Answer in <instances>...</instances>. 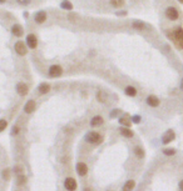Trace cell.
<instances>
[{
  "label": "cell",
  "instance_id": "6da1fadb",
  "mask_svg": "<svg viewBox=\"0 0 183 191\" xmlns=\"http://www.w3.org/2000/svg\"><path fill=\"white\" fill-rule=\"evenodd\" d=\"M173 35H171L172 40L176 43V45L179 49H183V29L182 28H177L173 30Z\"/></svg>",
  "mask_w": 183,
  "mask_h": 191
},
{
  "label": "cell",
  "instance_id": "7a4b0ae2",
  "mask_svg": "<svg viewBox=\"0 0 183 191\" xmlns=\"http://www.w3.org/2000/svg\"><path fill=\"white\" fill-rule=\"evenodd\" d=\"M166 16H167L169 20L176 21V20H178V18H179V11H178L174 6H169V8L166 9Z\"/></svg>",
  "mask_w": 183,
  "mask_h": 191
},
{
  "label": "cell",
  "instance_id": "3957f363",
  "mask_svg": "<svg viewBox=\"0 0 183 191\" xmlns=\"http://www.w3.org/2000/svg\"><path fill=\"white\" fill-rule=\"evenodd\" d=\"M85 139H87L89 142H92V144H98V142L102 141V136H100L98 133H94V131L88 133L87 136H85Z\"/></svg>",
  "mask_w": 183,
  "mask_h": 191
},
{
  "label": "cell",
  "instance_id": "277c9868",
  "mask_svg": "<svg viewBox=\"0 0 183 191\" xmlns=\"http://www.w3.org/2000/svg\"><path fill=\"white\" fill-rule=\"evenodd\" d=\"M15 51H16V54H19L20 56H24V55H26V53H28V48H26V45L23 43V41H18V43H15Z\"/></svg>",
  "mask_w": 183,
  "mask_h": 191
},
{
  "label": "cell",
  "instance_id": "5b68a950",
  "mask_svg": "<svg viewBox=\"0 0 183 191\" xmlns=\"http://www.w3.org/2000/svg\"><path fill=\"white\" fill-rule=\"evenodd\" d=\"M26 44L30 49H35L38 46V39H37V35L35 34H29L26 36Z\"/></svg>",
  "mask_w": 183,
  "mask_h": 191
},
{
  "label": "cell",
  "instance_id": "8992f818",
  "mask_svg": "<svg viewBox=\"0 0 183 191\" xmlns=\"http://www.w3.org/2000/svg\"><path fill=\"white\" fill-rule=\"evenodd\" d=\"M62 73H63V70L59 65H51L49 68V76L50 78H58L62 75Z\"/></svg>",
  "mask_w": 183,
  "mask_h": 191
},
{
  "label": "cell",
  "instance_id": "52a82bcc",
  "mask_svg": "<svg viewBox=\"0 0 183 191\" xmlns=\"http://www.w3.org/2000/svg\"><path fill=\"white\" fill-rule=\"evenodd\" d=\"M64 186L68 191H74L77 189V181L73 177H67L64 181Z\"/></svg>",
  "mask_w": 183,
  "mask_h": 191
},
{
  "label": "cell",
  "instance_id": "ba28073f",
  "mask_svg": "<svg viewBox=\"0 0 183 191\" xmlns=\"http://www.w3.org/2000/svg\"><path fill=\"white\" fill-rule=\"evenodd\" d=\"M174 138H176L174 131H173V130H168V131L163 135V138H162V142H163V144H169L171 141L174 140Z\"/></svg>",
  "mask_w": 183,
  "mask_h": 191
},
{
  "label": "cell",
  "instance_id": "9c48e42d",
  "mask_svg": "<svg viewBox=\"0 0 183 191\" xmlns=\"http://www.w3.org/2000/svg\"><path fill=\"white\" fill-rule=\"evenodd\" d=\"M147 104L152 108H157V106H159V99L157 96H154V95H149L147 98Z\"/></svg>",
  "mask_w": 183,
  "mask_h": 191
},
{
  "label": "cell",
  "instance_id": "30bf717a",
  "mask_svg": "<svg viewBox=\"0 0 183 191\" xmlns=\"http://www.w3.org/2000/svg\"><path fill=\"white\" fill-rule=\"evenodd\" d=\"M34 20L37 24H43L47 20V13L45 11H39L34 15Z\"/></svg>",
  "mask_w": 183,
  "mask_h": 191
},
{
  "label": "cell",
  "instance_id": "8fae6325",
  "mask_svg": "<svg viewBox=\"0 0 183 191\" xmlns=\"http://www.w3.org/2000/svg\"><path fill=\"white\" fill-rule=\"evenodd\" d=\"M77 172H78L80 176H85L87 172H88V166H87V164H84V163L77 164Z\"/></svg>",
  "mask_w": 183,
  "mask_h": 191
},
{
  "label": "cell",
  "instance_id": "7c38bea8",
  "mask_svg": "<svg viewBox=\"0 0 183 191\" xmlns=\"http://www.w3.org/2000/svg\"><path fill=\"white\" fill-rule=\"evenodd\" d=\"M34 110H35V101H34V100H29V101L25 104V106H24V111H25L26 114H32Z\"/></svg>",
  "mask_w": 183,
  "mask_h": 191
},
{
  "label": "cell",
  "instance_id": "4fadbf2b",
  "mask_svg": "<svg viewBox=\"0 0 183 191\" xmlns=\"http://www.w3.org/2000/svg\"><path fill=\"white\" fill-rule=\"evenodd\" d=\"M28 85L26 84H24V83H19L18 85H16V91H18V94H20L21 96H24V95H26L28 94Z\"/></svg>",
  "mask_w": 183,
  "mask_h": 191
},
{
  "label": "cell",
  "instance_id": "5bb4252c",
  "mask_svg": "<svg viewBox=\"0 0 183 191\" xmlns=\"http://www.w3.org/2000/svg\"><path fill=\"white\" fill-rule=\"evenodd\" d=\"M11 33H13V35H15V36H21V35L24 34V30H23V28H21L19 24H15V25H13V28H11Z\"/></svg>",
  "mask_w": 183,
  "mask_h": 191
},
{
  "label": "cell",
  "instance_id": "9a60e30c",
  "mask_svg": "<svg viewBox=\"0 0 183 191\" xmlns=\"http://www.w3.org/2000/svg\"><path fill=\"white\" fill-rule=\"evenodd\" d=\"M49 90H50V85H49V84H47V83L40 84V85H39V87H38V91H39V94H40V95H45V94H48V92H49Z\"/></svg>",
  "mask_w": 183,
  "mask_h": 191
},
{
  "label": "cell",
  "instance_id": "2e32d148",
  "mask_svg": "<svg viewBox=\"0 0 183 191\" xmlns=\"http://www.w3.org/2000/svg\"><path fill=\"white\" fill-rule=\"evenodd\" d=\"M102 124H103V117L99 116V115L94 116L93 119H92V121H90V125L92 126H98V125H102Z\"/></svg>",
  "mask_w": 183,
  "mask_h": 191
},
{
  "label": "cell",
  "instance_id": "e0dca14e",
  "mask_svg": "<svg viewBox=\"0 0 183 191\" xmlns=\"http://www.w3.org/2000/svg\"><path fill=\"white\" fill-rule=\"evenodd\" d=\"M134 186H136V182H134L133 180H129V181H127V182L124 184L123 191H132V190L134 189Z\"/></svg>",
  "mask_w": 183,
  "mask_h": 191
},
{
  "label": "cell",
  "instance_id": "ac0fdd59",
  "mask_svg": "<svg viewBox=\"0 0 183 191\" xmlns=\"http://www.w3.org/2000/svg\"><path fill=\"white\" fill-rule=\"evenodd\" d=\"M120 134L123 136H126V138H133V131L131 129H128V127H122Z\"/></svg>",
  "mask_w": 183,
  "mask_h": 191
},
{
  "label": "cell",
  "instance_id": "d6986e66",
  "mask_svg": "<svg viewBox=\"0 0 183 191\" xmlns=\"http://www.w3.org/2000/svg\"><path fill=\"white\" fill-rule=\"evenodd\" d=\"M126 94L128 96H136L137 95V89L134 86H127L126 87Z\"/></svg>",
  "mask_w": 183,
  "mask_h": 191
},
{
  "label": "cell",
  "instance_id": "ffe728a7",
  "mask_svg": "<svg viewBox=\"0 0 183 191\" xmlns=\"http://www.w3.org/2000/svg\"><path fill=\"white\" fill-rule=\"evenodd\" d=\"M110 5L113 8H122L124 5V0H110Z\"/></svg>",
  "mask_w": 183,
  "mask_h": 191
},
{
  "label": "cell",
  "instance_id": "44dd1931",
  "mask_svg": "<svg viewBox=\"0 0 183 191\" xmlns=\"http://www.w3.org/2000/svg\"><path fill=\"white\" fill-rule=\"evenodd\" d=\"M134 154H136V156L139 157V159H143V157H144V150H143L142 147H139V146H136V147H134Z\"/></svg>",
  "mask_w": 183,
  "mask_h": 191
},
{
  "label": "cell",
  "instance_id": "7402d4cb",
  "mask_svg": "<svg viewBox=\"0 0 183 191\" xmlns=\"http://www.w3.org/2000/svg\"><path fill=\"white\" fill-rule=\"evenodd\" d=\"M62 9H64V10H72L73 9V5H72V3L70 2H68V0H65V2H63L62 3Z\"/></svg>",
  "mask_w": 183,
  "mask_h": 191
},
{
  "label": "cell",
  "instance_id": "603a6c76",
  "mask_svg": "<svg viewBox=\"0 0 183 191\" xmlns=\"http://www.w3.org/2000/svg\"><path fill=\"white\" fill-rule=\"evenodd\" d=\"M119 122L123 125V126H126V127H129L132 124H131V120L128 119V117H120L119 119Z\"/></svg>",
  "mask_w": 183,
  "mask_h": 191
},
{
  "label": "cell",
  "instance_id": "cb8c5ba5",
  "mask_svg": "<svg viewBox=\"0 0 183 191\" xmlns=\"http://www.w3.org/2000/svg\"><path fill=\"white\" fill-rule=\"evenodd\" d=\"M2 176H3V179H4L5 181L10 180V170H9V169H5V170L3 171V174H2Z\"/></svg>",
  "mask_w": 183,
  "mask_h": 191
},
{
  "label": "cell",
  "instance_id": "d4e9b609",
  "mask_svg": "<svg viewBox=\"0 0 183 191\" xmlns=\"http://www.w3.org/2000/svg\"><path fill=\"white\" fill-rule=\"evenodd\" d=\"M25 182H26V177H25V175H24V174L18 175V184H19V185H24Z\"/></svg>",
  "mask_w": 183,
  "mask_h": 191
},
{
  "label": "cell",
  "instance_id": "484cf974",
  "mask_svg": "<svg viewBox=\"0 0 183 191\" xmlns=\"http://www.w3.org/2000/svg\"><path fill=\"white\" fill-rule=\"evenodd\" d=\"M144 23H142V21H134L133 23V28H136V29H139V30H142V29H144Z\"/></svg>",
  "mask_w": 183,
  "mask_h": 191
},
{
  "label": "cell",
  "instance_id": "4316f807",
  "mask_svg": "<svg viewBox=\"0 0 183 191\" xmlns=\"http://www.w3.org/2000/svg\"><path fill=\"white\" fill-rule=\"evenodd\" d=\"M163 154L167 155V156H173L176 154V149H164L163 150Z\"/></svg>",
  "mask_w": 183,
  "mask_h": 191
},
{
  "label": "cell",
  "instance_id": "83f0119b",
  "mask_svg": "<svg viewBox=\"0 0 183 191\" xmlns=\"http://www.w3.org/2000/svg\"><path fill=\"white\" fill-rule=\"evenodd\" d=\"M8 126V122L7 120H0V131H4Z\"/></svg>",
  "mask_w": 183,
  "mask_h": 191
},
{
  "label": "cell",
  "instance_id": "f1b7e54d",
  "mask_svg": "<svg viewBox=\"0 0 183 191\" xmlns=\"http://www.w3.org/2000/svg\"><path fill=\"white\" fill-rule=\"evenodd\" d=\"M19 131H20L19 127H18V126H14V127H13V130H11V135H14V136H15V135H18V134H19Z\"/></svg>",
  "mask_w": 183,
  "mask_h": 191
},
{
  "label": "cell",
  "instance_id": "f546056e",
  "mask_svg": "<svg viewBox=\"0 0 183 191\" xmlns=\"http://www.w3.org/2000/svg\"><path fill=\"white\" fill-rule=\"evenodd\" d=\"M16 2L19 4H21V5H28V4H30V2H32V0H16Z\"/></svg>",
  "mask_w": 183,
  "mask_h": 191
},
{
  "label": "cell",
  "instance_id": "4dcf8cb0",
  "mask_svg": "<svg viewBox=\"0 0 183 191\" xmlns=\"http://www.w3.org/2000/svg\"><path fill=\"white\" fill-rule=\"evenodd\" d=\"M133 121H134V122H139V121H141V117H139V116H134V117H133Z\"/></svg>",
  "mask_w": 183,
  "mask_h": 191
},
{
  "label": "cell",
  "instance_id": "1f68e13d",
  "mask_svg": "<svg viewBox=\"0 0 183 191\" xmlns=\"http://www.w3.org/2000/svg\"><path fill=\"white\" fill-rule=\"evenodd\" d=\"M179 190H181V191H183V180H181V181H179Z\"/></svg>",
  "mask_w": 183,
  "mask_h": 191
},
{
  "label": "cell",
  "instance_id": "d6a6232c",
  "mask_svg": "<svg viewBox=\"0 0 183 191\" xmlns=\"http://www.w3.org/2000/svg\"><path fill=\"white\" fill-rule=\"evenodd\" d=\"M181 89L183 90V79H182V81H181Z\"/></svg>",
  "mask_w": 183,
  "mask_h": 191
},
{
  "label": "cell",
  "instance_id": "836d02e7",
  "mask_svg": "<svg viewBox=\"0 0 183 191\" xmlns=\"http://www.w3.org/2000/svg\"><path fill=\"white\" fill-rule=\"evenodd\" d=\"M5 2H7V0H0V4H4Z\"/></svg>",
  "mask_w": 183,
  "mask_h": 191
},
{
  "label": "cell",
  "instance_id": "e575fe53",
  "mask_svg": "<svg viewBox=\"0 0 183 191\" xmlns=\"http://www.w3.org/2000/svg\"><path fill=\"white\" fill-rule=\"evenodd\" d=\"M83 191H92V190H90V189H88V187H85V189H84Z\"/></svg>",
  "mask_w": 183,
  "mask_h": 191
},
{
  "label": "cell",
  "instance_id": "d590c367",
  "mask_svg": "<svg viewBox=\"0 0 183 191\" xmlns=\"http://www.w3.org/2000/svg\"><path fill=\"white\" fill-rule=\"evenodd\" d=\"M178 2H179L181 4H183V0H178Z\"/></svg>",
  "mask_w": 183,
  "mask_h": 191
}]
</instances>
